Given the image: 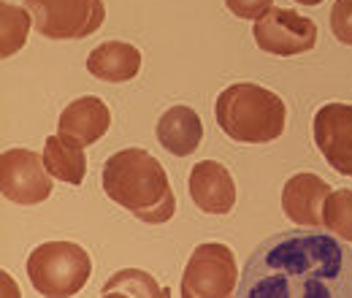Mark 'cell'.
<instances>
[{
    "label": "cell",
    "mask_w": 352,
    "mask_h": 298,
    "mask_svg": "<svg viewBox=\"0 0 352 298\" xmlns=\"http://www.w3.org/2000/svg\"><path fill=\"white\" fill-rule=\"evenodd\" d=\"M331 33L344 46H352V0H333L331 8Z\"/></svg>",
    "instance_id": "obj_19"
},
{
    "label": "cell",
    "mask_w": 352,
    "mask_h": 298,
    "mask_svg": "<svg viewBox=\"0 0 352 298\" xmlns=\"http://www.w3.org/2000/svg\"><path fill=\"white\" fill-rule=\"evenodd\" d=\"M109 128H111V111L95 95H82L74 103H68L60 114V123H57V130L63 136L79 141L82 147L100 141Z\"/></svg>",
    "instance_id": "obj_12"
},
{
    "label": "cell",
    "mask_w": 352,
    "mask_h": 298,
    "mask_svg": "<svg viewBox=\"0 0 352 298\" xmlns=\"http://www.w3.org/2000/svg\"><path fill=\"white\" fill-rule=\"evenodd\" d=\"M155 133L166 152H171L176 158H187V155L198 152V147L204 141V123L195 114V109L171 106V109H166V114H160Z\"/></svg>",
    "instance_id": "obj_13"
},
{
    "label": "cell",
    "mask_w": 352,
    "mask_h": 298,
    "mask_svg": "<svg viewBox=\"0 0 352 298\" xmlns=\"http://www.w3.org/2000/svg\"><path fill=\"white\" fill-rule=\"evenodd\" d=\"M0 14H3V36H0L3 46H0V54L11 57V54H16L25 46L30 25H36V22L30 19V14L22 6H14V3H3Z\"/></svg>",
    "instance_id": "obj_16"
},
{
    "label": "cell",
    "mask_w": 352,
    "mask_h": 298,
    "mask_svg": "<svg viewBox=\"0 0 352 298\" xmlns=\"http://www.w3.org/2000/svg\"><path fill=\"white\" fill-rule=\"evenodd\" d=\"M252 36H255V43L268 54L293 57V54H304L314 49L317 25L307 17H301L298 11L271 6L261 19H255Z\"/></svg>",
    "instance_id": "obj_8"
},
{
    "label": "cell",
    "mask_w": 352,
    "mask_h": 298,
    "mask_svg": "<svg viewBox=\"0 0 352 298\" xmlns=\"http://www.w3.org/2000/svg\"><path fill=\"white\" fill-rule=\"evenodd\" d=\"M190 198L206 214H228L236 206V182L217 160H201L190 171Z\"/></svg>",
    "instance_id": "obj_10"
},
{
    "label": "cell",
    "mask_w": 352,
    "mask_h": 298,
    "mask_svg": "<svg viewBox=\"0 0 352 298\" xmlns=\"http://www.w3.org/2000/svg\"><path fill=\"white\" fill-rule=\"evenodd\" d=\"M296 3H301V6H320L322 0H296Z\"/></svg>",
    "instance_id": "obj_21"
},
{
    "label": "cell",
    "mask_w": 352,
    "mask_h": 298,
    "mask_svg": "<svg viewBox=\"0 0 352 298\" xmlns=\"http://www.w3.org/2000/svg\"><path fill=\"white\" fill-rule=\"evenodd\" d=\"M44 163L46 171L65 182V184H82L85 173H87V158H85V147L63 133L49 136L44 144Z\"/></svg>",
    "instance_id": "obj_15"
},
{
    "label": "cell",
    "mask_w": 352,
    "mask_h": 298,
    "mask_svg": "<svg viewBox=\"0 0 352 298\" xmlns=\"http://www.w3.org/2000/svg\"><path fill=\"white\" fill-rule=\"evenodd\" d=\"M92 274L89 255L74 242H46L28 257V277L41 296H76Z\"/></svg>",
    "instance_id": "obj_4"
},
{
    "label": "cell",
    "mask_w": 352,
    "mask_h": 298,
    "mask_svg": "<svg viewBox=\"0 0 352 298\" xmlns=\"http://www.w3.org/2000/svg\"><path fill=\"white\" fill-rule=\"evenodd\" d=\"M241 298H352V250L317 228L268 236L250 255Z\"/></svg>",
    "instance_id": "obj_1"
},
{
    "label": "cell",
    "mask_w": 352,
    "mask_h": 298,
    "mask_svg": "<svg viewBox=\"0 0 352 298\" xmlns=\"http://www.w3.org/2000/svg\"><path fill=\"white\" fill-rule=\"evenodd\" d=\"M33 28L52 41H79L100 30L106 19L103 0H25Z\"/></svg>",
    "instance_id": "obj_5"
},
{
    "label": "cell",
    "mask_w": 352,
    "mask_h": 298,
    "mask_svg": "<svg viewBox=\"0 0 352 298\" xmlns=\"http://www.w3.org/2000/svg\"><path fill=\"white\" fill-rule=\"evenodd\" d=\"M214 117L228 138L239 144H268L285 133L287 109L276 92L255 82H239L220 92Z\"/></svg>",
    "instance_id": "obj_3"
},
{
    "label": "cell",
    "mask_w": 352,
    "mask_h": 298,
    "mask_svg": "<svg viewBox=\"0 0 352 298\" xmlns=\"http://www.w3.org/2000/svg\"><path fill=\"white\" fill-rule=\"evenodd\" d=\"M111 293H125V296H168V290H160L155 285V279L144 271H120L109 279V285L103 288V296H111Z\"/></svg>",
    "instance_id": "obj_18"
},
{
    "label": "cell",
    "mask_w": 352,
    "mask_h": 298,
    "mask_svg": "<svg viewBox=\"0 0 352 298\" xmlns=\"http://www.w3.org/2000/svg\"><path fill=\"white\" fill-rule=\"evenodd\" d=\"M311 136L325 163L342 176H352V106L325 103L317 109Z\"/></svg>",
    "instance_id": "obj_9"
},
{
    "label": "cell",
    "mask_w": 352,
    "mask_h": 298,
    "mask_svg": "<svg viewBox=\"0 0 352 298\" xmlns=\"http://www.w3.org/2000/svg\"><path fill=\"white\" fill-rule=\"evenodd\" d=\"M236 255L230 247L209 242L198 244L182 274V296L184 298H228L236 293Z\"/></svg>",
    "instance_id": "obj_6"
},
{
    "label": "cell",
    "mask_w": 352,
    "mask_h": 298,
    "mask_svg": "<svg viewBox=\"0 0 352 298\" xmlns=\"http://www.w3.org/2000/svg\"><path fill=\"white\" fill-rule=\"evenodd\" d=\"M103 193L146 225H163L176 212V195L166 169L138 147H128L106 160Z\"/></svg>",
    "instance_id": "obj_2"
},
{
    "label": "cell",
    "mask_w": 352,
    "mask_h": 298,
    "mask_svg": "<svg viewBox=\"0 0 352 298\" xmlns=\"http://www.w3.org/2000/svg\"><path fill=\"white\" fill-rule=\"evenodd\" d=\"M87 71L100 82H131L141 71V52L125 41H106L95 46L87 57Z\"/></svg>",
    "instance_id": "obj_14"
},
{
    "label": "cell",
    "mask_w": 352,
    "mask_h": 298,
    "mask_svg": "<svg viewBox=\"0 0 352 298\" xmlns=\"http://www.w3.org/2000/svg\"><path fill=\"white\" fill-rule=\"evenodd\" d=\"M322 225L339 236L352 242V190L342 187V190H331V195L325 198L322 206Z\"/></svg>",
    "instance_id": "obj_17"
},
{
    "label": "cell",
    "mask_w": 352,
    "mask_h": 298,
    "mask_svg": "<svg viewBox=\"0 0 352 298\" xmlns=\"http://www.w3.org/2000/svg\"><path fill=\"white\" fill-rule=\"evenodd\" d=\"M331 195V187L317 173H296L282 187V212L301 228H320L322 225V206Z\"/></svg>",
    "instance_id": "obj_11"
},
{
    "label": "cell",
    "mask_w": 352,
    "mask_h": 298,
    "mask_svg": "<svg viewBox=\"0 0 352 298\" xmlns=\"http://www.w3.org/2000/svg\"><path fill=\"white\" fill-rule=\"evenodd\" d=\"M52 179L44 155L30 149H6L0 155V193L11 204H44L52 195Z\"/></svg>",
    "instance_id": "obj_7"
},
{
    "label": "cell",
    "mask_w": 352,
    "mask_h": 298,
    "mask_svg": "<svg viewBox=\"0 0 352 298\" xmlns=\"http://www.w3.org/2000/svg\"><path fill=\"white\" fill-rule=\"evenodd\" d=\"M228 11L239 19H247V22H255L261 19L265 11L274 6V0H225Z\"/></svg>",
    "instance_id": "obj_20"
}]
</instances>
